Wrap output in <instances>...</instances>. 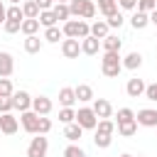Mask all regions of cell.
Segmentation results:
<instances>
[{"label":"cell","instance_id":"1","mask_svg":"<svg viewBox=\"0 0 157 157\" xmlns=\"http://www.w3.org/2000/svg\"><path fill=\"white\" fill-rule=\"evenodd\" d=\"M101 71H103V76L115 78V76L123 71V59H120V52H105V54H103V59H101Z\"/></svg>","mask_w":157,"mask_h":157},{"label":"cell","instance_id":"2","mask_svg":"<svg viewBox=\"0 0 157 157\" xmlns=\"http://www.w3.org/2000/svg\"><path fill=\"white\" fill-rule=\"evenodd\" d=\"M64 37H69V39H86L88 34H91V25L86 22V20H69V22H64Z\"/></svg>","mask_w":157,"mask_h":157},{"label":"cell","instance_id":"3","mask_svg":"<svg viewBox=\"0 0 157 157\" xmlns=\"http://www.w3.org/2000/svg\"><path fill=\"white\" fill-rule=\"evenodd\" d=\"M69 10H71V17H78V20L96 17V2L93 0H71Z\"/></svg>","mask_w":157,"mask_h":157},{"label":"cell","instance_id":"4","mask_svg":"<svg viewBox=\"0 0 157 157\" xmlns=\"http://www.w3.org/2000/svg\"><path fill=\"white\" fill-rule=\"evenodd\" d=\"M76 123H78L83 130H96L98 115L93 113V108H78V110H76Z\"/></svg>","mask_w":157,"mask_h":157},{"label":"cell","instance_id":"5","mask_svg":"<svg viewBox=\"0 0 157 157\" xmlns=\"http://www.w3.org/2000/svg\"><path fill=\"white\" fill-rule=\"evenodd\" d=\"M47 150H49V140L44 135H34L27 147V157H47Z\"/></svg>","mask_w":157,"mask_h":157},{"label":"cell","instance_id":"6","mask_svg":"<svg viewBox=\"0 0 157 157\" xmlns=\"http://www.w3.org/2000/svg\"><path fill=\"white\" fill-rule=\"evenodd\" d=\"M20 125H22L25 132L37 135V130H39V115L34 110H25V113H20Z\"/></svg>","mask_w":157,"mask_h":157},{"label":"cell","instance_id":"7","mask_svg":"<svg viewBox=\"0 0 157 157\" xmlns=\"http://www.w3.org/2000/svg\"><path fill=\"white\" fill-rule=\"evenodd\" d=\"M17 130H20V120L12 113H2L0 115V132L2 135H15Z\"/></svg>","mask_w":157,"mask_h":157},{"label":"cell","instance_id":"8","mask_svg":"<svg viewBox=\"0 0 157 157\" xmlns=\"http://www.w3.org/2000/svg\"><path fill=\"white\" fill-rule=\"evenodd\" d=\"M135 120H137V125H142V128H157V110L142 108V110L135 113Z\"/></svg>","mask_w":157,"mask_h":157},{"label":"cell","instance_id":"9","mask_svg":"<svg viewBox=\"0 0 157 157\" xmlns=\"http://www.w3.org/2000/svg\"><path fill=\"white\" fill-rule=\"evenodd\" d=\"M93 113L98 115V120H105V118H110L113 115V105H110V101H105V98H93Z\"/></svg>","mask_w":157,"mask_h":157},{"label":"cell","instance_id":"10","mask_svg":"<svg viewBox=\"0 0 157 157\" xmlns=\"http://www.w3.org/2000/svg\"><path fill=\"white\" fill-rule=\"evenodd\" d=\"M61 54H64L66 59H78V54H81V42L66 37V39L61 42Z\"/></svg>","mask_w":157,"mask_h":157},{"label":"cell","instance_id":"11","mask_svg":"<svg viewBox=\"0 0 157 157\" xmlns=\"http://www.w3.org/2000/svg\"><path fill=\"white\" fill-rule=\"evenodd\" d=\"M12 103H15V108H17L20 113L32 110V96H29L27 91H15V93H12Z\"/></svg>","mask_w":157,"mask_h":157},{"label":"cell","instance_id":"12","mask_svg":"<svg viewBox=\"0 0 157 157\" xmlns=\"http://www.w3.org/2000/svg\"><path fill=\"white\" fill-rule=\"evenodd\" d=\"M12 71H15V59H12V54H10V52H0V78L12 76Z\"/></svg>","mask_w":157,"mask_h":157},{"label":"cell","instance_id":"13","mask_svg":"<svg viewBox=\"0 0 157 157\" xmlns=\"http://www.w3.org/2000/svg\"><path fill=\"white\" fill-rule=\"evenodd\" d=\"M52 101L47 98V96H37V98H32V110L37 113V115H49L52 113Z\"/></svg>","mask_w":157,"mask_h":157},{"label":"cell","instance_id":"14","mask_svg":"<svg viewBox=\"0 0 157 157\" xmlns=\"http://www.w3.org/2000/svg\"><path fill=\"white\" fill-rule=\"evenodd\" d=\"M145 88H147V83H145L142 78H130L128 86H125V91H128L130 98H140V96L145 93Z\"/></svg>","mask_w":157,"mask_h":157},{"label":"cell","instance_id":"15","mask_svg":"<svg viewBox=\"0 0 157 157\" xmlns=\"http://www.w3.org/2000/svg\"><path fill=\"white\" fill-rule=\"evenodd\" d=\"M98 49H101V39H96V37H86V39H81V52L83 54H88V56H93V54H98Z\"/></svg>","mask_w":157,"mask_h":157},{"label":"cell","instance_id":"16","mask_svg":"<svg viewBox=\"0 0 157 157\" xmlns=\"http://www.w3.org/2000/svg\"><path fill=\"white\" fill-rule=\"evenodd\" d=\"M115 130H118V135H123V137H132V135L137 132V120H125V123H115Z\"/></svg>","mask_w":157,"mask_h":157},{"label":"cell","instance_id":"17","mask_svg":"<svg viewBox=\"0 0 157 157\" xmlns=\"http://www.w3.org/2000/svg\"><path fill=\"white\" fill-rule=\"evenodd\" d=\"M52 12H54L56 22H69V20H71V10H69L66 2H56V5L52 7Z\"/></svg>","mask_w":157,"mask_h":157},{"label":"cell","instance_id":"18","mask_svg":"<svg viewBox=\"0 0 157 157\" xmlns=\"http://www.w3.org/2000/svg\"><path fill=\"white\" fill-rule=\"evenodd\" d=\"M108 22L105 20H96L93 25H91V37H96V39H105L108 37Z\"/></svg>","mask_w":157,"mask_h":157},{"label":"cell","instance_id":"19","mask_svg":"<svg viewBox=\"0 0 157 157\" xmlns=\"http://www.w3.org/2000/svg\"><path fill=\"white\" fill-rule=\"evenodd\" d=\"M140 66H142V54H140V52H130V54L123 59V69L135 71V69H140Z\"/></svg>","mask_w":157,"mask_h":157},{"label":"cell","instance_id":"20","mask_svg":"<svg viewBox=\"0 0 157 157\" xmlns=\"http://www.w3.org/2000/svg\"><path fill=\"white\" fill-rule=\"evenodd\" d=\"M59 103H61L64 108H71V105L76 103V91L69 88V86H64V88L59 91Z\"/></svg>","mask_w":157,"mask_h":157},{"label":"cell","instance_id":"21","mask_svg":"<svg viewBox=\"0 0 157 157\" xmlns=\"http://www.w3.org/2000/svg\"><path fill=\"white\" fill-rule=\"evenodd\" d=\"M81 135H83V128H81L78 123H71V125H66V128H64V137H66L69 142H78V140H81Z\"/></svg>","mask_w":157,"mask_h":157},{"label":"cell","instance_id":"22","mask_svg":"<svg viewBox=\"0 0 157 157\" xmlns=\"http://www.w3.org/2000/svg\"><path fill=\"white\" fill-rule=\"evenodd\" d=\"M42 44H44V39H39L37 34L25 37V52H27V54H37V52L42 49Z\"/></svg>","mask_w":157,"mask_h":157},{"label":"cell","instance_id":"23","mask_svg":"<svg viewBox=\"0 0 157 157\" xmlns=\"http://www.w3.org/2000/svg\"><path fill=\"white\" fill-rule=\"evenodd\" d=\"M101 47H103L105 52H120L123 39H118V34H108L105 39H101Z\"/></svg>","mask_w":157,"mask_h":157},{"label":"cell","instance_id":"24","mask_svg":"<svg viewBox=\"0 0 157 157\" xmlns=\"http://www.w3.org/2000/svg\"><path fill=\"white\" fill-rule=\"evenodd\" d=\"M74 91H76V101H81V103L93 101V88H91L88 83H81V86H76Z\"/></svg>","mask_w":157,"mask_h":157},{"label":"cell","instance_id":"25","mask_svg":"<svg viewBox=\"0 0 157 157\" xmlns=\"http://www.w3.org/2000/svg\"><path fill=\"white\" fill-rule=\"evenodd\" d=\"M130 25H132L135 29H145V27L150 25V15H147V12H140V10H137V12H135V15L130 17Z\"/></svg>","mask_w":157,"mask_h":157},{"label":"cell","instance_id":"26","mask_svg":"<svg viewBox=\"0 0 157 157\" xmlns=\"http://www.w3.org/2000/svg\"><path fill=\"white\" fill-rule=\"evenodd\" d=\"M22 12H25V20H37L42 10L37 7V2H34V0H27V2L22 5Z\"/></svg>","mask_w":157,"mask_h":157},{"label":"cell","instance_id":"27","mask_svg":"<svg viewBox=\"0 0 157 157\" xmlns=\"http://www.w3.org/2000/svg\"><path fill=\"white\" fill-rule=\"evenodd\" d=\"M98 10H101L105 17H110V15L118 12V0H98Z\"/></svg>","mask_w":157,"mask_h":157},{"label":"cell","instance_id":"28","mask_svg":"<svg viewBox=\"0 0 157 157\" xmlns=\"http://www.w3.org/2000/svg\"><path fill=\"white\" fill-rule=\"evenodd\" d=\"M37 20H39V25H42V27H56V17H54V12H52V10H42Z\"/></svg>","mask_w":157,"mask_h":157},{"label":"cell","instance_id":"29","mask_svg":"<svg viewBox=\"0 0 157 157\" xmlns=\"http://www.w3.org/2000/svg\"><path fill=\"white\" fill-rule=\"evenodd\" d=\"M25 37H29V34H37L39 32V20H22V29H20Z\"/></svg>","mask_w":157,"mask_h":157},{"label":"cell","instance_id":"30","mask_svg":"<svg viewBox=\"0 0 157 157\" xmlns=\"http://www.w3.org/2000/svg\"><path fill=\"white\" fill-rule=\"evenodd\" d=\"M61 37H64V29H59V27H47V29H44V37H42V39H44V42H52V44H54V42H59Z\"/></svg>","mask_w":157,"mask_h":157},{"label":"cell","instance_id":"31","mask_svg":"<svg viewBox=\"0 0 157 157\" xmlns=\"http://www.w3.org/2000/svg\"><path fill=\"white\" fill-rule=\"evenodd\" d=\"M96 132H101V135H113V132H115V123H113L110 118H105V120H98V125H96Z\"/></svg>","mask_w":157,"mask_h":157},{"label":"cell","instance_id":"32","mask_svg":"<svg viewBox=\"0 0 157 157\" xmlns=\"http://www.w3.org/2000/svg\"><path fill=\"white\" fill-rule=\"evenodd\" d=\"M59 123H64V125L76 123V110H74V108H61V110H59Z\"/></svg>","mask_w":157,"mask_h":157},{"label":"cell","instance_id":"33","mask_svg":"<svg viewBox=\"0 0 157 157\" xmlns=\"http://www.w3.org/2000/svg\"><path fill=\"white\" fill-rule=\"evenodd\" d=\"M64 157H86V152H83L76 142H71V145L64 147Z\"/></svg>","mask_w":157,"mask_h":157},{"label":"cell","instance_id":"34","mask_svg":"<svg viewBox=\"0 0 157 157\" xmlns=\"http://www.w3.org/2000/svg\"><path fill=\"white\" fill-rule=\"evenodd\" d=\"M7 20H17V22H22V20H25L22 7H20V5H10V7H7Z\"/></svg>","mask_w":157,"mask_h":157},{"label":"cell","instance_id":"35","mask_svg":"<svg viewBox=\"0 0 157 157\" xmlns=\"http://www.w3.org/2000/svg\"><path fill=\"white\" fill-rule=\"evenodd\" d=\"M93 142H96V147L105 150V147H110V142H113V135H101V132H96Z\"/></svg>","mask_w":157,"mask_h":157},{"label":"cell","instance_id":"36","mask_svg":"<svg viewBox=\"0 0 157 157\" xmlns=\"http://www.w3.org/2000/svg\"><path fill=\"white\" fill-rule=\"evenodd\" d=\"M137 10L140 12H155L157 10V0H137Z\"/></svg>","mask_w":157,"mask_h":157},{"label":"cell","instance_id":"37","mask_svg":"<svg viewBox=\"0 0 157 157\" xmlns=\"http://www.w3.org/2000/svg\"><path fill=\"white\" fill-rule=\"evenodd\" d=\"M2 29H5L7 34H15V32H20V29H22V22H17V20H5Z\"/></svg>","mask_w":157,"mask_h":157},{"label":"cell","instance_id":"38","mask_svg":"<svg viewBox=\"0 0 157 157\" xmlns=\"http://www.w3.org/2000/svg\"><path fill=\"white\" fill-rule=\"evenodd\" d=\"M15 93V88H12V81L10 78H0V96H12Z\"/></svg>","mask_w":157,"mask_h":157},{"label":"cell","instance_id":"39","mask_svg":"<svg viewBox=\"0 0 157 157\" xmlns=\"http://www.w3.org/2000/svg\"><path fill=\"white\" fill-rule=\"evenodd\" d=\"M49 130H52V120L47 115H39V130H37V135H47Z\"/></svg>","mask_w":157,"mask_h":157},{"label":"cell","instance_id":"40","mask_svg":"<svg viewBox=\"0 0 157 157\" xmlns=\"http://www.w3.org/2000/svg\"><path fill=\"white\" fill-rule=\"evenodd\" d=\"M12 108H15L12 96H10V98H7V96H0V115H2V113H10Z\"/></svg>","mask_w":157,"mask_h":157},{"label":"cell","instance_id":"41","mask_svg":"<svg viewBox=\"0 0 157 157\" xmlns=\"http://www.w3.org/2000/svg\"><path fill=\"white\" fill-rule=\"evenodd\" d=\"M105 22H108V27H120V25L125 22V17H123L120 12H115V15H110V17H105Z\"/></svg>","mask_w":157,"mask_h":157},{"label":"cell","instance_id":"42","mask_svg":"<svg viewBox=\"0 0 157 157\" xmlns=\"http://www.w3.org/2000/svg\"><path fill=\"white\" fill-rule=\"evenodd\" d=\"M125 120H135V113L130 108H120L118 110V123H125Z\"/></svg>","mask_w":157,"mask_h":157},{"label":"cell","instance_id":"43","mask_svg":"<svg viewBox=\"0 0 157 157\" xmlns=\"http://www.w3.org/2000/svg\"><path fill=\"white\" fill-rule=\"evenodd\" d=\"M145 96H147V101L157 103V83H150V86L145 88Z\"/></svg>","mask_w":157,"mask_h":157},{"label":"cell","instance_id":"44","mask_svg":"<svg viewBox=\"0 0 157 157\" xmlns=\"http://www.w3.org/2000/svg\"><path fill=\"white\" fill-rule=\"evenodd\" d=\"M34 2H37L39 10H52L54 7V0H34Z\"/></svg>","mask_w":157,"mask_h":157},{"label":"cell","instance_id":"45","mask_svg":"<svg viewBox=\"0 0 157 157\" xmlns=\"http://www.w3.org/2000/svg\"><path fill=\"white\" fill-rule=\"evenodd\" d=\"M118 5H120L123 10H135L137 2H135V0H118Z\"/></svg>","mask_w":157,"mask_h":157},{"label":"cell","instance_id":"46","mask_svg":"<svg viewBox=\"0 0 157 157\" xmlns=\"http://www.w3.org/2000/svg\"><path fill=\"white\" fill-rule=\"evenodd\" d=\"M5 20H7V10L5 5H0V25H5Z\"/></svg>","mask_w":157,"mask_h":157},{"label":"cell","instance_id":"47","mask_svg":"<svg viewBox=\"0 0 157 157\" xmlns=\"http://www.w3.org/2000/svg\"><path fill=\"white\" fill-rule=\"evenodd\" d=\"M150 25H155V27H157V10H155V12H150Z\"/></svg>","mask_w":157,"mask_h":157},{"label":"cell","instance_id":"48","mask_svg":"<svg viewBox=\"0 0 157 157\" xmlns=\"http://www.w3.org/2000/svg\"><path fill=\"white\" fill-rule=\"evenodd\" d=\"M10 2H12V5H20V0H10Z\"/></svg>","mask_w":157,"mask_h":157},{"label":"cell","instance_id":"49","mask_svg":"<svg viewBox=\"0 0 157 157\" xmlns=\"http://www.w3.org/2000/svg\"><path fill=\"white\" fill-rule=\"evenodd\" d=\"M56 2H66V5H69V2H71V0H56Z\"/></svg>","mask_w":157,"mask_h":157},{"label":"cell","instance_id":"50","mask_svg":"<svg viewBox=\"0 0 157 157\" xmlns=\"http://www.w3.org/2000/svg\"><path fill=\"white\" fill-rule=\"evenodd\" d=\"M120 157H132V155H120Z\"/></svg>","mask_w":157,"mask_h":157},{"label":"cell","instance_id":"51","mask_svg":"<svg viewBox=\"0 0 157 157\" xmlns=\"http://www.w3.org/2000/svg\"><path fill=\"white\" fill-rule=\"evenodd\" d=\"M0 5H2V0H0Z\"/></svg>","mask_w":157,"mask_h":157},{"label":"cell","instance_id":"52","mask_svg":"<svg viewBox=\"0 0 157 157\" xmlns=\"http://www.w3.org/2000/svg\"><path fill=\"white\" fill-rule=\"evenodd\" d=\"M135 2H137V0H135Z\"/></svg>","mask_w":157,"mask_h":157}]
</instances>
